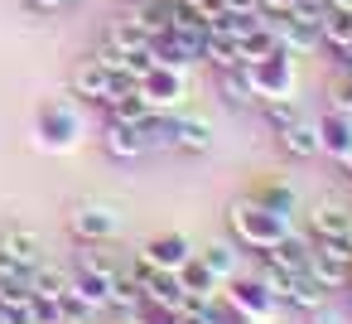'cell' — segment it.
I'll return each instance as SVG.
<instances>
[{"instance_id": "obj_1", "label": "cell", "mask_w": 352, "mask_h": 324, "mask_svg": "<svg viewBox=\"0 0 352 324\" xmlns=\"http://www.w3.org/2000/svg\"><path fill=\"white\" fill-rule=\"evenodd\" d=\"M227 223H232V237H236V247H246V252H270L289 227H294V218H285V213H275V208H265L256 194H241V199H232L227 203Z\"/></svg>"}, {"instance_id": "obj_2", "label": "cell", "mask_w": 352, "mask_h": 324, "mask_svg": "<svg viewBox=\"0 0 352 324\" xmlns=\"http://www.w3.org/2000/svg\"><path fill=\"white\" fill-rule=\"evenodd\" d=\"M34 141H39V150H49V155H68V150L82 141V107H78L73 92H68V97H49V102L39 107V117H34Z\"/></svg>"}, {"instance_id": "obj_3", "label": "cell", "mask_w": 352, "mask_h": 324, "mask_svg": "<svg viewBox=\"0 0 352 324\" xmlns=\"http://www.w3.org/2000/svg\"><path fill=\"white\" fill-rule=\"evenodd\" d=\"M68 232L78 237V242H116L121 232H126V213L116 208V203H102V199H82V203H73L68 208Z\"/></svg>"}, {"instance_id": "obj_4", "label": "cell", "mask_w": 352, "mask_h": 324, "mask_svg": "<svg viewBox=\"0 0 352 324\" xmlns=\"http://www.w3.org/2000/svg\"><path fill=\"white\" fill-rule=\"evenodd\" d=\"M251 68V83H256V92H261V102H270V97H294V88H299V68H294V54L289 49H275V54H265V59H256V63H246Z\"/></svg>"}, {"instance_id": "obj_5", "label": "cell", "mask_w": 352, "mask_h": 324, "mask_svg": "<svg viewBox=\"0 0 352 324\" xmlns=\"http://www.w3.org/2000/svg\"><path fill=\"white\" fill-rule=\"evenodd\" d=\"M140 97H145L155 112H179V102L188 97V68L155 63V68L140 78Z\"/></svg>"}, {"instance_id": "obj_6", "label": "cell", "mask_w": 352, "mask_h": 324, "mask_svg": "<svg viewBox=\"0 0 352 324\" xmlns=\"http://www.w3.org/2000/svg\"><path fill=\"white\" fill-rule=\"evenodd\" d=\"M309 271H314V276H318L328 290L352 285V242H314Z\"/></svg>"}, {"instance_id": "obj_7", "label": "cell", "mask_w": 352, "mask_h": 324, "mask_svg": "<svg viewBox=\"0 0 352 324\" xmlns=\"http://www.w3.org/2000/svg\"><path fill=\"white\" fill-rule=\"evenodd\" d=\"M222 295H227L236 310H246L256 324H265V319L275 314V305H280V300H275V295H270V290H265L256 276H241V271H236L232 281H222Z\"/></svg>"}, {"instance_id": "obj_8", "label": "cell", "mask_w": 352, "mask_h": 324, "mask_svg": "<svg viewBox=\"0 0 352 324\" xmlns=\"http://www.w3.org/2000/svg\"><path fill=\"white\" fill-rule=\"evenodd\" d=\"M193 252H198V247H193L184 232H160V237H150V242H145L135 256H140V261H150L155 271H179V266H184Z\"/></svg>"}, {"instance_id": "obj_9", "label": "cell", "mask_w": 352, "mask_h": 324, "mask_svg": "<svg viewBox=\"0 0 352 324\" xmlns=\"http://www.w3.org/2000/svg\"><path fill=\"white\" fill-rule=\"evenodd\" d=\"M314 131H318V155H328V160H342L347 150H352V117L347 112H323L318 121H314Z\"/></svg>"}, {"instance_id": "obj_10", "label": "cell", "mask_w": 352, "mask_h": 324, "mask_svg": "<svg viewBox=\"0 0 352 324\" xmlns=\"http://www.w3.org/2000/svg\"><path fill=\"white\" fill-rule=\"evenodd\" d=\"M261 256H265L270 266L289 271V276H294V271H309V256H314V237H304V232H294V227H289V232H285V237H280V242H275L270 252H261Z\"/></svg>"}, {"instance_id": "obj_11", "label": "cell", "mask_w": 352, "mask_h": 324, "mask_svg": "<svg viewBox=\"0 0 352 324\" xmlns=\"http://www.w3.org/2000/svg\"><path fill=\"white\" fill-rule=\"evenodd\" d=\"M309 237L314 242H347L352 237V208L342 203H323L309 213Z\"/></svg>"}, {"instance_id": "obj_12", "label": "cell", "mask_w": 352, "mask_h": 324, "mask_svg": "<svg viewBox=\"0 0 352 324\" xmlns=\"http://www.w3.org/2000/svg\"><path fill=\"white\" fill-rule=\"evenodd\" d=\"M217 92H222L227 107H241V112H246V107H261V92H256L246 63H236V68H217Z\"/></svg>"}, {"instance_id": "obj_13", "label": "cell", "mask_w": 352, "mask_h": 324, "mask_svg": "<svg viewBox=\"0 0 352 324\" xmlns=\"http://www.w3.org/2000/svg\"><path fill=\"white\" fill-rule=\"evenodd\" d=\"M212 141H217V131H212L208 117H174V150H184V155H208Z\"/></svg>"}, {"instance_id": "obj_14", "label": "cell", "mask_w": 352, "mask_h": 324, "mask_svg": "<svg viewBox=\"0 0 352 324\" xmlns=\"http://www.w3.org/2000/svg\"><path fill=\"white\" fill-rule=\"evenodd\" d=\"M102 145H107L111 160H140L150 150L145 136H140V126H131V121H107L102 126Z\"/></svg>"}, {"instance_id": "obj_15", "label": "cell", "mask_w": 352, "mask_h": 324, "mask_svg": "<svg viewBox=\"0 0 352 324\" xmlns=\"http://www.w3.org/2000/svg\"><path fill=\"white\" fill-rule=\"evenodd\" d=\"M280 305H289V310L309 314V310L328 305V285H323L314 271H294V276H289V285H285V300H280Z\"/></svg>"}, {"instance_id": "obj_16", "label": "cell", "mask_w": 352, "mask_h": 324, "mask_svg": "<svg viewBox=\"0 0 352 324\" xmlns=\"http://www.w3.org/2000/svg\"><path fill=\"white\" fill-rule=\"evenodd\" d=\"M107 44L126 59V54H140V49H150V30H145V20L131 10V15H116L111 20V30H107Z\"/></svg>"}, {"instance_id": "obj_17", "label": "cell", "mask_w": 352, "mask_h": 324, "mask_svg": "<svg viewBox=\"0 0 352 324\" xmlns=\"http://www.w3.org/2000/svg\"><path fill=\"white\" fill-rule=\"evenodd\" d=\"M275 145L289 155V160H314L318 155V131H314V121H289V126H280L275 131Z\"/></svg>"}, {"instance_id": "obj_18", "label": "cell", "mask_w": 352, "mask_h": 324, "mask_svg": "<svg viewBox=\"0 0 352 324\" xmlns=\"http://www.w3.org/2000/svg\"><path fill=\"white\" fill-rule=\"evenodd\" d=\"M111 276H116V271H102V266L82 261L78 276H73V290H78L92 310H107V305H111Z\"/></svg>"}, {"instance_id": "obj_19", "label": "cell", "mask_w": 352, "mask_h": 324, "mask_svg": "<svg viewBox=\"0 0 352 324\" xmlns=\"http://www.w3.org/2000/svg\"><path fill=\"white\" fill-rule=\"evenodd\" d=\"M0 247H6L20 266H30V271H34L39 261H49V256H44V237H39L34 227H6V232H0Z\"/></svg>"}, {"instance_id": "obj_20", "label": "cell", "mask_w": 352, "mask_h": 324, "mask_svg": "<svg viewBox=\"0 0 352 324\" xmlns=\"http://www.w3.org/2000/svg\"><path fill=\"white\" fill-rule=\"evenodd\" d=\"M280 49H289L294 59H309V54H318L323 49V39H318V30L314 25H304V20H294V15H280Z\"/></svg>"}, {"instance_id": "obj_21", "label": "cell", "mask_w": 352, "mask_h": 324, "mask_svg": "<svg viewBox=\"0 0 352 324\" xmlns=\"http://www.w3.org/2000/svg\"><path fill=\"white\" fill-rule=\"evenodd\" d=\"M68 92L102 107V102H107V68H102L97 59H82V63L73 68V78H68Z\"/></svg>"}, {"instance_id": "obj_22", "label": "cell", "mask_w": 352, "mask_h": 324, "mask_svg": "<svg viewBox=\"0 0 352 324\" xmlns=\"http://www.w3.org/2000/svg\"><path fill=\"white\" fill-rule=\"evenodd\" d=\"M174 276H179V285H184V295H198V300H212V295L222 290V281L208 271V261H203L198 252H193V256H188Z\"/></svg>"}, {"instance_id": "obj_23", "label": "cell", "mask_w": 352, "mask_h": 324, "mask_svg": "<svg viewBox=\"0 0 352 324\" xmlns=\"http://www.w3.org/2000/svg\"><path fill=\"white\" fill-rule=\"evenodd\" d=\"M203 63H212V68H236V63H246L236 34H227V30H203Z\"/></svg>"}, {"instance_id": "obj_24", "label": "cell", "mask_w": 352, "mask_h": 324, "mask_svg": "<svg viewBox=\"0 0 352 324\" xmlns=\"http://www.w3.org/2000/svg\"><path fill=\"white\" fill-rule=\"evenodd\" d=\"M275 25H280V20H270V15H265L256 30H246V34L236 39L246 63H256V59H265V54H275V49H280V30H275Z\"/></svg>"}, {"instance_id": "obj_25", "label": "cell", "mask_w": 352, "mask_h": 324, "mask_svg": "<svg viewBox=\"0 0 352 324\" xmlns=\"http://www.w3.org/2000/svg\"><path fill=\"white\" fill-rule=\"evenodd\" d=\"M111 305L126 310V314H135V310L145 305V281H140L131 266H121V271L111 276Z\"/></svg>"}, {"instance_id": "obj_26", "label": "cell", "mask_w": 352, "mask_h": 324, "mask_svg": "<svg viewBox=\"0 0 352 324\" xmlns=\"http://www.w3.org/2000/svg\"><path fill=\"white\" fill-rule=\"evenodd\" d=\"M251 194H256L265 208L285 213V218H294V213H299V194H294V184H285V179H265V184H256Z\"/></svg>"}, {"instance_id": "obj_27", "label": "cell", "mask_w": 352, "mask_h": 324, "mask_svg": "<svg viewBox=\"0 0 352 324\" xmlns=\"http://www.w3.org/2000/svg\"><path fill=\"white\" fill-rule=\"evenodd\" d=\"M318 39H323V49H328V54L352 49V15H347V10H328V15H323V25H318Z\"/></svg>"}, {"instance_id": "obj_28", "label": "cell", "mask_w": 352, "mask_h": 324, "mask_svg": "<svg viewBox=\"0 0 352 324\" xmlns=\"http://www.w3.org/2000/svg\"><path fill=\"white\" fill-rule=\"evenodd\" d=\"M198 256L208 261V271H212L217 281H232V276H236V266H241V252H236V242H212V247H203Z\"/></svg>"}, {"instance_id": "obj_29", "label": "cell", "mask_w": 352, "mask_h": 324, "mask_svg": "<svg viewBox=\"0 0 352 324\" xmlns=\"http://www.w3.org/2000/svg\"><path fill=\"white\" fill-rule=\"evenodd\" d=\"M10 295H30V266H20L0 247V300H10Z\"/></svg>"}, {"instance_id": "obj_30", "label": "cell", "mask_w": 352, "mask_h": 324, "mask_svg": "<svg viewBox=\"0 0 352 324\" xmlns=\"http://www.w3.org/2000/svg\"><path fill=\"white\" fill-rule=\"evenodd\" d=\"M102 107L111 112V121H131V126H135V121H145V117L155 112V107L140 97V88H135V92H126V97H107Z\"/></svg>"}, {"instance_id": "obj_31", "label": "cell", "mask_w": 352, "mask_h": 324, "mask_svg": "<svg viewBox=\"0 0 352 324\" xmlns=\"http://www.w3.org/2000/svg\"><path fill=\"white\" fill-rule=\"evenodd\" d=\"M135 126H140V136H145V145H150V150H155V145H160V150H169V145H174V112H150V117H145V121H135Z\"/></svg>"}, {"instance_id": "obj_32", "label": "cell", "mask_w": 352, "mask_h": 324, "mask_svg": "<svg viewBox=\"0 0 352 324\" xmlns=\"http://www.w3.org/2000/svg\"><path fill=\"white\" fill-rule=\"evenodd\" d=\"M63 285H68V276H63L54 261H39V266L30 271V295H49V300H58Z\"/></svg>"}, {"instance_id": "obj_33", "label": "cell", "mask_w": 352, "mask_h": 324, "mask_svg": "<svg viewBox=\"0 0 352 324\" xmlns=\"http://www.w3.org/2000/svg\"><path fill=\"white\" fill-rule=\"evenodd\" d=\"M203 324H256V319H251L246 310H236V305H232V300L217 290V295L203 305Z\"/></svg>"}, {"instance_id": "obj_34", "label": "cell", "mask_w": 352, "mask_h": 324, "mask_svg": "<svg viewBox=\"0 0 352 324\" xmlns=\"http://www.w3.org/2000/svg\"><path fill=\"white\" fill-rule=\"evenodd\" d=\"M261 112H265V126H270V131L299 121V102H294V97H270V102H261Z\"/></svg>"}, {"instance_id": "obj_35", "label": "cell", "mask_w": 352, "mask_h": 324, "mask_svg": "<svg viewBox=\"0 0 352 324\" xmlns=\"http://www.w3.org/2000/svg\"><path fill=\"white\" fill-rule=\"evenodd\" d=\"M0 324H39V319H34V295L0 300Z\"/></svg>"}, {"instance_id": "obj_36", "label": "cell", "mask_w": 352, "mask_h": 324, "mask_svg": "<svg viewBox=\"0 0 352 324\" xmlns=\"http://www.w3.org/2000/svg\"><path fill=\"white\" fill-rule=\"evenodd\" d=\"M58 305H63V319H68V324H82V319L92 314V305H87V300H82V295L73 290V276H68V285H63V295H58Z\"/></svg>"}, {"instance_id": "obj_37", "label": "cell", "mask_w": 352, "mask_h": 324, "mask_svg": "<svg viewBox=\"0 0 352 324\" xmlns=\"http://www.w3.org/2000/svg\"><path fill=\"white\" fill-rule=\"evenodd\" d=\"M131 319H135V324H179V310H174V305H160V300H145Z\"/></svg>"}, {"instance_id": "obj_38", "label": "cell", "mask_w": 352, "mask_h": 324, "mask_svg": "<svg viewBox=\"0 0 352 324\" xmlns=\"http://www.w3.org/2000/svg\"><path fill=\"white\" fill-rule=\"evenodd\" d=\"M256 281L275 295V300H285V285H289V271H280V266H270L265 256H261V271H256Z\"/></svg>"}, {"instance_id": "obj_39", "label": "cell", "mask_w": 352, "mask_h": 324, "mask_svg": "<svg viewBox=\"0 0 352 324\" xmlns=\"http://www.w3.org/2000/svg\"><path fill=\"white\" fill-rule=\"evenodd\" d=\"M294 20H304V25H323V15H328V0H294V10H289Z\"/></svg>"}, {"instance_id": "obj_40", "label": "cell", "mask_w": 352, "mask_h": 324, "mask_svg": "<svg viewBox=\"0 0 352 324\" xmlns=\"http://www.w3.org/2000/svg\"><path fill=\"white\" fill-rule=\"evenodd\" d=\"M328 107H333V112H347V117H352V73H338L333 92H328Z\"/></svg>"}, {"instance_id": "obj_41", "label": "cell", "mask_w": 352, "mask_h": 324, "mask_svg": "<svg viewBox=\"0 0 352 324\" xmlns=\"http://www.w3.org/2000/svg\"><path fill=\"white\" fill-rule=\"evenodd\" d=\"M34 319H39V324H68V319H63V305L49 300V295H34Z\"/></svg>"}, {"instance_id": "obj_42", "label": "cell", "mask_w": 352, "mask_h": 324, "mask_svg": "<svg viewBox=\"0 0 352 324\" xmlns=\"http://www.w3.org/2000/svg\"><path fill=\"white\" fill-rule=\"evenodd\" d=\"M121 68H126V73H131V78L140 83V78H145V73L155 68V54H150V49H140V54H126V59H121Z\"/></svg>"}, {"instance_id": "obj_43", "label": "cell", "mask_w": 352, "mask_h": 324, "mask_svg": "<svg viewBox=\"0 0 352 324\" xmlns=\"http://www.w3.org/2000/svg\"><path fill=\"white\" fill-rule=\"evenodd\" d=\"M304 324H347V319H342L338 310H328V305H318V310H309V314H304Z\"/></svg>"}, {"instance_id": "obj_44", "label": "cell", "mask_w": 352, "mask_h": 324, "mask_svg": "<svg viewBox=\"0 0 352 324\" xmlns=\"http://www.w3.org/2000/svg\"><path fill=\"white\" fill-rule=\"evenodd\" d=\"M222 10H227V15H256L261 0H222Z\"/></svg>"}, {"instance_id": "obj_45", "label": "cell", "mask_w": 352, "mask_h": 324, "mask_svg": "<svg viewBox=\"0 0 352 324\" xmlns=\"http://www.w3.org/2000/svg\"><path fill=\"white\" fill-rule=\"evenodd\" d=\"M289 10H294V0H261V15H270V20H280Z\"/></svg>"}, {"instance_id": "obj_46", "label": "cell", "mask_w": 352, "mask_h": 324, "mask_svg": "<svg viewBox=\"0 0 352 324\" xmlns=\"http://www.w3.org/2000/svg\"><path fill=\"white\" fill-rule=\"evenodd\" d=\"M30 10H63V6H78V0H25Z\"/></svg>"}, {"instance_id": "obj_47", "label": "cell", "mask_w": 352, "mask_h": 324, "mask_svg": "<svg viewBox=\"0 0 352 324\" xmlns=\"http://www.w3.org/2000/svg\"><path fill=\"white\" fill-rule=\"evenodd\" d=\"M328 10H347L352 15V0H328Z\"/></svg>"}, {"instance_id": "obj_48", "label": "cell", "mask_w": 352, "mask_h": 324, "mask_svg": "<svg viewBox=\"0 0 352 324\" xmlns=\"http://www.w3.org/2000/svg\"><path fill=\"white\" fill-rule=\"evenodd\" d=\"M338 165H342V174H347V179H352V150H347V155H342V160H338Z\"/></svg>"}, {"instance_id": "obj_49", "label": "cell", "mask_w": 352, "mask_h": 324, "mask_svg": "<svg viewBox=\"0 0 352 324\" xmlns=\"http://www.w3.org/2000/svg\"><path fill=\"white\" fill-rule=\"evenodd\" d=\"M179 6H193V0H179Z\"/></svg>"}, {"instance_id": "obj_50", "label": "cell", "mask_w": 352, "mask_h": 324, "mask_svg": "<svg viewBox=\"0 0 352 324\" xmlns=\"http://www.w3.org/2000/svg\"><path fill=\"white\" fill-rule=\"evenodd\" d=\"M155 6H169V0H155Z\"/></svg>"}, {"instance_id": "obj_51", "label": "cell", "mask_w": 352, "mask_h": 324, "mask_svg": "<svg viewBox=\"0 0 352 324\" xmlns=\"http://www.w3.org/2000/svg\"><path fill=\"white\" fill-rule=\"evenodd\" d=\"M347 242H352V237H347Z\"/></svg>"}, {"instance_id": "obj_52", "label": "cell", "mask_w": 352, "mask_h": 324, "mask_svg": "<svg viewBox=\"0 0 352 324\" xmlns=\"http://www.w3.org/2000/svg\"><path fill=\"white\" fill-rule=\"evenodd\" d=\"M131 324H135V319H131Z\"/></svg>"}]
</instances>
